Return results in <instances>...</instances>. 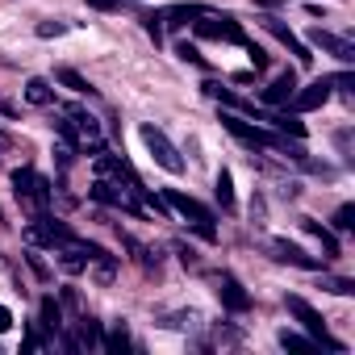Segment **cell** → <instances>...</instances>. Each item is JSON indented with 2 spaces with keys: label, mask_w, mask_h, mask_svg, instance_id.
Here are the masks:
<instances>
[{
  "label": "cell",
  "mask_w": 355,
  "mask_h": 355,
  "mask_svg": "<svg viewBox=\"0 0 355 355\" xmlns=\"http://www.w3.org/2000/svg\"><path fill=\"white\" fill-rule=\"evenodd\" d=\"M243 46H247V55H251V63H255V71H268V51H263V46H255L251 38H247Z\"/></svg>",
  "instance_id": "cell-31"
},
{
  "label": "cell",
  "mask_w": 355,
  "mask_h": 355,
  "mask_svg": "<svg viewBox=\"0 0 355 355\" xmlns=\"http://www.w3.org/2000/svg\"><path fill=\"white\" fill-rule=\"evenodd\" d=\"M55 255H59V268H63L67 276H76V272H84V268H88V251H84V239H71V243H63Z\"/></svg>",
  "instance_id": "cell-14"
},
{
  "label": "cell",
  "mask_w": 355,
  "mask_h": 355,
  "mask_svg": "<svg viewBox=\"0 0 355 355\" xmlns=\"http://www.w3.org/2000/svg\"><path fill=\"white\" fill-rule=\"evenodd\" d=\"M55 80H59L63 88H71V92H80V96H92V92H96V88H92L76 67H59V71H55Z\"/></svg>",
  "instance_id": "cell-19"
},
{
  "label": "cell",
  "mask_w": 355,
  "mask_h": 355,
  "mask_svg": "<svg viewBox=\"0 0 355 355\" xmlns=\"http://www.w3.org/2000/svg\"><path fill=\"white\" fill-rule=\"evenodd\" d=\"M9 142H13V138H9L5 130H0V150H9Z\"/></svg>",
  "instance_id": "cell-40"
},
{
  "label": "cell",
  "mask_w": 355,
  "mask_h": 355,
  "mask_svg": "<svg viewBox=\"0 0 355 355\" xmlns=\"http://www.w3.org/2000/svg\"><path fill=\"white\" fill-rule=\"evenodd\" d=\"M218 297H222V305H226V309H234V313H247V309H251V293H247L230 272H222V276H218Z\"/></svg>",
  "instance_id": "cell-13"
},
{
  "label": "cell",
  "mask_w": 355,
  "mask_h": 355,
  "mask_svg": "<svg viewBox=\"0 0 355 355\" xmlns=\"http://www.w3.org/2000/svg\"><path fill=\"white\" fill-rule=\"evenodd\" d=\"M268 121H272L276 130H284V134H293V138H305V121H301L297 113H272Z\"/></svg>",
  "instance_id": "cell-22"
},
{
  "label": "cell",
  "mask_w": 355,
  "mask_h": 355,
  "mask_svg": "<svg viewBox=\"0 0 355 355\" xmlns=\"http://www.w3.org/2000/svg\"><path fill=\"white\" fill-rule=\"evenodd\" d=\"M76 330H80V347H101L105 343V330H101V322L92 313H80L76 318Z\"/></svg>",
  "instance_id": "cell-17"
},
{
  "label": "cell",
  "mask_w": 355,
  "mask_h": 355,
  "mask_svg": "<svg viewBox=\"0 0 355 355\" xmlns=\"http://www.w3.org/2000/svg\"><path fill=\"white\" fill-rule=\"evenodd\" d=\"M142 142H146V150L155 155V163H159L163 171H171V175H180V171H184L180 150H175V142H171L159 125H142Z\"/></svg>",
  "instance_id": "cell-6"
},
{
  "label": "cell",
  "mask_w": 355,
  "mask_h": 355,
  "mask_svg": "<svg viewBox=\"0 0 355 355\" xmlns=\"http://www.w3.org/2000/svg\"><path fill=\"white\" fill-rule=\"evenodd\" d=\"M38 318H42L46 334H59V330H63V301H55V297H42V301H38Z\"/></svg>",
  "instance_id": "cell-16"
},
{
  "label": "cell",
  "mask_w": 355,
  "mask_h": 355,
  "mask_svg": "<svg viewBox=\"0 0 355 355\" xmlns=\"http://www.w3.org/2000/svg\"><path fill=\"white\" fill-rule=\"evenodd\" d=\"M63 309H71L76 318L84 313V301H80V293H76V288H63Z\"/></svg>",
  "instance_id": "cell-34"
},
{
  "label": "cell",
  "mask_w": 355,
  "mask_h": 355,
  "mask_svg": "<svg viewBox=\"0 0 355 355\" xmlns=\"http://www.w3.org/2000/svg\"><path fill=\"white\" fill-rule=\"evenodd\" d=\"M13 193H17L21 209H30V214H46L51 201H55L51 180H46V175H38L34 167H17L13 171Z\"/></svg>",
  "instance_id": "cell-1"
},
{
  "label": "cell",
  "mask_w": 355,
  "mask_h": 355,
  "mask_svg": "<svg viewBox=\"0 0 355 355\" xmlns=\"http://www.w3.org/2000/svg\"><path fill=\"white\" fill-rule=\"evenodd\" d=\"M26 101H30V105H38V109H46V105L55 101V88H51L42 76H34V80H26Z\"/></svg>",
  "instance_id": "cell-18"
},
{
  "label": "cell",
  "mask_w": 355,
  "mask_h": 355,
  "mask_svg": "<svg viewBox=\"0 0 355 355\" xmlns=\"http://www.w3.org/2000/svg\"><path fill=\"white\" fill-rule=\"evenodd\" d=\"M201 13H209V5H171V9H163L159 17H163V26H189V21H197Z\"/></svg>",
  "instance_id": "cell-15"
},
{
  "label": "cell",
  "mask_w": 355,
  "mask_h": 355,
  "mask_svg": "<svg viewBox=\"0 0 355 355\" xmlns=\"http://www.w3.org/2000/svg\"><path fill=\"white\" fill-rule=\"evenodd\" d=\"M322 288L326 293H338V297H351L355 293V280H347V276H322Z\"/></svg>",
  "instance_id": "cell-26"
},
{
  "label": "cell",
  "mask_w": 355,
  "mask_h": 355,
  "mask_svg": "<svg viewBox=\"0 0 355 355\" xmlns=\"http://www.w3.org/2000/svg\"><path fill=\"white\" fill-rule=\"evenodd\" d=\"M163 201H167V209H175V214H180L205 243H218V226H214V214L197 201V197H189V193H180V189H167L163 193Z\"/></svg>",
  "instance_id": "cell-2"
},
{
  "label": "cell",
  "mask_w": 355,
  "mask_h": 355,
  "mask_svg": "<svg viewBox=\"0 0 355 355\" xmlns=\"http://www.w3.org/2000/svg\"><path fill=\"white\" fill-rule=\"evenodd\" d=\"M214 193H218L222 209H226V214H234V180H230V171H226V167L218 171V189H214Z\"/></svg>",
  "instance_id": "cell-23"
},
{
  "label": "cell",
  "mask_w": 355,
  "mask_h": 355,
  "mask_svg": "<svg viewBox=\"0 0 355 355\" xmlns=\"http://www.w3.org/2000/svg\"><path fill=\"white\" fill-rule=\"evenodd\" d=\"M13 326V313H9V305H0V334H5Z\"/></svg>",
  "instance_id": "cell-38"
},
{
  "label": "cell",
  "mask_w": 355,
  "mask_h": 355,
  "mask_svg": "<svg viewBox=\"0 0 355 355\" xmlns=\"http://www.w3.org/2000/svg\"><path fill=\"white\" fill-rule=\"evenodd\" d=\"M55 130H59V138H63V146H71V150H76V146H80V142H84V138H80V130H76V121H71V117H59V121H55Z\"/></svg>",
  "instance_id": "cell-25"
},
{
  "label": "cell",
  "mask_w": 355,
  "mask_h": 355,
  "mask_svg": "<svg viewBox=\"0 0 355 355\" xmlns=\"http://www.w3.org/2000/svg\"><path fill=\"white\" fill-rule=\"evenodd\" d=\"M142 26H146V34H150V38H155V46H159V42H163V17H159V13H146V17H142Z\"/></svg>",
  "instance_id": "cell-30"
},
{
  "label": "cell",
  "mask_w": 355,
  "mask_h": 355,
  "mask_svg": "<svg viewBox=\"0 0 355 355\" xmlns=\"http://www.w3.org/2000/svg\"><path fill=\"white\" fill-rule=\"evenodd\" d=\"M280 347H284V351H301V355H309L318 343L305 338V334H297V330H280Z\"/></svg>",
  "instance_id": "cell-24"
},
{
  "label": "cell",
  "mask_w": 355,
  "mask_h": 355,
  "mask_svg": "<svg viewBox=\"0 0 355 355\" xmlns=\"http://www.w3.org/2000/svg\"><path fill=\"white\" fill-rule=\"evenodd\" d=\"M26 263H30V272H34L38 280H51V268L42 263V255H38V251H26Z\"/></svg>",
  "instance_id": "cell-32"
},
{
  "label": "cell",
  "mask_w": 355,
  "mask_h": 355,
  "mask_svg": "<svg viewBox=\"0 0 355 355\" xmlns=\"http://www.w3.org/2000/svg\"><path fill=\"white\" fill-rule=\"evenodd\" d=\"M121 243H125V247L134 251V259H138L142 268H155V259H150V251H146V247H142V243H138L134 234H121Z\"/></svg>",
  "instance_id": "cell-27"
},
{
  "label": "cell",
  "mask_w": 355,
  "mask_h": 355,
  "mask_svg": "<svg viewBox=\"0 0 355 355\" xmlns=\"http://www.w3.org/2000/svg\"><path fill=\"white\" fill-rule=\"evenodd\" d=\"M284 305H288V313H293V318H297V322L305 326V334H309L313 343H322V347H326V351H334V355H343V351H347V347H343V343H338V338H334V334L326 330L322 313H318V309H313V305H309L305 297L288 293V297H284Z\"/></svg>",
  "instance_id": "cell-3"
},
{
  "label": "cell",
  "mask_w": 355,
  "mask_h": 355,
  "mask_svg": "<svg viewBox=\"0 0 355 355\" xmlns=\"http://www.w3.org/2000/svg\"><path fill=\"white\" fill-rule=\"evenodd\" d=\"M305 46H318V51L334 55L338 63H355V46H351L347 38H338V34L322 30V26H313V30H309V42H305Z\"/></svg>",
  "instance_id": "cell-8"
},
{
  "label": "cell",
  "mask_w": 355,
  "mask_h": 355,
  "mask_svg": "<svg viewBox=\"0 0 355 355\" xmlns=\"http://www.w3.org/2000/svg\"><path fill=\"white\" fill-rule=\"evenodd\" d=\"M88 193H92V201H101V205H113V209H125V214H142L138 201H134V193L121 189V184H113L109 175H101V180H96Z\"/></svg>",
  "instance_id": "cell-7"
},
{
  "label": "cell",
  "mask_w": 355,
  "mask_h": 355,
  "mask_svg": "<svg viewBox=\"0 0 355 355\" xmlns=\"http://www.w3.org/2000/svg\"><path fill=\"white\" fill-rule=\"evenodd\" d=\"M293 92H297V76H293V71H280V76L259 92V101H263L268 109H284V105L293 101Z\"/></svg>",
  "instance_id": "cell-12"
},
{
  "label": "cell",
  "mask_w": 355,
  "mask_h": 355,
  "mask_svg": "<svg viewBox=\"0 0 355 355\" xmlns=\"http://www.w3.org/2000/svg\"><path fill=\"white\" fill-rule=\"evenodd\" d=\"M101 347H105L109 355H125V351H130V330H125V322H117V326L105 334V343H101Z\"/></svg>",
  "instance_id": "cell-20"
},
{
  "label": "cell",
  "mask_w": 355,
  "mask_h": 355,
  "mask_svg": "<svg viewBox=\"0 0 355 355\" xmlns=\"http://www.w3.org/2000/svg\"><path fill=\"white\" fill-rule=\"evenodd\" d=\"M38 347H42V334H38V330L30 326V330H26V343H21V355H34Z\"/></svg>",
  "instance_id": "cell-35"
},
{
  "label": "cell",
  "mask_w": 355,
  "mask_h": 355,
  "mask_svg": "<svg viewBox=\"0 0 355 355\" xmlns=\"http://www.w3.org/2000/svg\"><path fill=\"white\" fill-rule=\"evenodd\" d=\"M193 30H197V38H214V42H234V46H243V42H247L243 26H239L230 13H222V17H218L214 9H209V13H201Z\"/></svg>",
  "instance_id": "cell-4"
},
{
  "label": "cell",
  "mask_w": 355,
  "mask_h": 355,
  "mask_svg": "<svg viewBox=\"0 0 355 355\" xmlns=\"http://www.w3.org/2000/svg\"><path fill=\"white\" fill-rule=\"evenodd\" d=\"M301 226H305V230H309V234H313L322 247H326V255H338V239H334V234H330L322 222H313V218H301Z\"/></svg>",
  "instance_id": "cell-21"
},
{
  "label": "cell",
  "mask_w": 355,
  "mask_h": 355,
  "mask_svg": "<svg viewBox=\"0 0 355 355\" xmlns=\"http://www.w3.org/2000/svg\"><path fill=\"white\" fill-rule=\"evenodd\" d=\"M330 92H334V88H330V76H322V80H313L309 88H297L288 105H293V113H313V109H322V105L330 101Z\"/></svg>",
  "instance_id": "cell-9"
},
{
  "label": "cell",
  "mask_w": 355,
  "mask_h": 355,
  "mask_svg": "<svg viewBox=\"0 0 355 355\" xmlns=\"http://www.w3.org/2000/svg\"><path fill=\"white\" fill-rule=\"evenodd\" d=\"M84 5H88V9H96V13H113L121 0H84Z\"/></svg>",
  "instance_id": "cell-37"
},
{
  "label": "cell",
  "mask_w": 355,
  "mask_h": 355,
  "mask_svg": "<svg viewBox=\"0 0 355 355\" xmlns=\"http://www.w3.org/2000/svg\"><path fill=\"white\" fill-rule=\"evenodd\" d=\"M330 88H343L347 96L355 92V71H338V76H330Z\"/></svg>",
  "instance_id": "cell-33"
},
{
  "label": "cell",
  "mask_w": 355,
  "mask_h": 355,
  "mask_svg": "<svg viewBox=\"0 0 355 355\" xmlns=\"http://www.w3.org/2000/svg\"><path fill=\"white\" fill-rule=\"evenodd\" d=\"M0 117H17V109H13V105H9L5 96H0Z\"/></svg>",
  "instance_id": "cell-39"
},
{
  "label": "cell",
  "mask_w": 355,
  "mask_h": 355,
  "mask_svg": "<svg viewBox=\"0 0 355 355\" xmlns=\"http://www.w3.org/2000/svg\"><path fill=\"white\" fill-rule=\"evenodd\" d=\"M175 55H180L184 63H193V67H205V55H201L193 42H180V46H175Z\"/></svg>",
  "instance_id": "cell-29"
},
{
  "label": "cell",
  "mask_w": 355,
  "mask_h": 355,
  "mask_svg": "<svg viewBox=\"0 0 355 355\" xmlns=\"http://www.w3.org/2000/svg\"><path fill=\"white\" fill-rule=\"evenodd\" d=\"M26 239H30V243H42V247H51V251H59V247H63V243H71L76 234H71V226H67V222L51 218V209H46V214H34V222L26 226Z\"/></svg>",
  "instance_id": "cell-5"
},
{
  "label": "cell",
  "mask_w": 355,
  "mask_h": 355,
  "mask_svg": "<svg viewBox=\"0 0 355 355\" xmlns=\"http://www.w3.org/2000/svg\"><path fill=\"white\" fill-rule=\"evenodd\" d=\"M63 30H67L63 21H42V26H38V38H59Z\"/></svg>",
  "instance_id": "cell-36"
},
{
  "label": "cell",
  "mask_w": 355,
  "mask_h": 355,
  "mask_svg": "<svg viewBox=\"0 0 355 355\" xmlns=\"http://www.w3.org/2000/svg\"><path fill=\"white\" fill-rule=\"evenodd\" d=\"M268 251H272V259L276 263H293V268H305V272H322V259H313V255H305L297 243H288V239H272L268 243Z\"/></svg>",
  "instance_id": "cell-10"
},
{
  "label": "cell",
  "mask_w": 355,
  "mask_h": 355,
  "mask_svg": "<svg viewBox=\"0 0 355 355\" xmlns=\"http://www.w3.org/2000/svg\"><path fill=\"white\" fill-rule=\"evenodd\" d=\"M0 222H5V214H0Z\"/></svg>",
  "instance_id": "cell-41"
},
{
  "label": "cell",
  "mask_w": 355,
  "mask_h": 355,
  "mask_svg": "<svg viewBox=\"0 0 355 355\" xmlns=\"http://www.w3.org/2000/svg\"><path fill=\"white\" fill-rule=\"evenodd\" d=\"M334 230H355V205H338L334 209Z\"/></svg>",
  "instance_id": "cell-28"
},
{
  "label": "cell",
  "mask_w": 355,
  "mask_h": 355,
  "mask_svg": "<svg viewBox=\"0 0 355 355\" xmlns=\"http://www.w3.org/2000/svg\"><path fill=\"white\" fill-rule=\"evenodd\" d=\"M263 30H268L272 38H280V42H284V46H288V51L297 55V63H301V67H309V63H313L309 46H305V42H301V38H297V34H293V30H288L284 21H280V17H263Z\"/></svg>",
  "instance_id": "cell-11"
}]
</instances>
